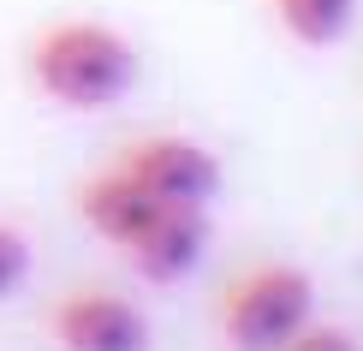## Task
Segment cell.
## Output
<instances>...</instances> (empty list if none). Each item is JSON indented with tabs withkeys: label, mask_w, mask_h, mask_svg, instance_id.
Instances as JSON below:
<instances>
[{
	"label": "cell",
	"mask_w": 363,
	"mask_h": 351,
	"mask_svg": "<svg viewBox=\"0 0 363 351\" xmlns=\"http://www.w3.org/2000/svg\"><path fill=\"white\" fill-rule=\"evenodd\" d=\"M113 167L131 173L161 208H208L215 191H220L215 149H203L196 137H179V131H155V137L125 143V155H119Z\"/></svg>",
	"instance_id": "obj_3"
},
{
	"label": "cell",
	"mask_w": 363,
	"mask_h": 351,
	"mask_svg": "<svg viewBox=\"0 0 363 351\" xmlns=\"http://www.w3.org/2000/svg\"><path fill=\"white\" fill-rule=\"evenodd\" d=\"M310 322H315V280L292 262H262L238 274L220 298V333L233 340V351H280Z\"/></svg>",
	"instance_id": "obj_2"
},
{
	"label": "cell",
	"mask_w": 363,
	"mask_h": 351,
	"mask_svg": "<svg viewBox=\"0 0 363 351\" xmlns=\"http://www.w3.org/2000/svg\"><path fill=\"white\" fill-rule=\"evenodd\" d=\"M30 84L72 113H96L131 96L138 84V48L113 24L60 18L30 42Z\"/></svg>",
	"instance_id": "obj_1"
},
{
	"label": "cell",
	"mask_w": 363,
	"mask_h": 351,
	"mask_svg": "<svg viewBox=\"0 0 363 351\" xmlns=\"http://www.w3.org/2000/svg\"><path fill=\"white\" fill-rule=\"evenodd\" d=\"M203 250H208V215L203 208H161V215L125 244L131 268H138L149 286L185 280V274L203 262Z\"/></svg>",
	"instance_id": "obj_5"
},
{
	"label": "cell",
	"mask_w": 363,
	"mask_h": 351,
	"mask_svg": "<svg viewBox=\"0 0 363 351\" xmlns=\"http://www.w3.org/2000/svg\"><path fill=\"white\" fill-rule=\"evenodd\" d=\"M54 340L60 351H149V316L119 292L84 286L54 303Z\"/></svg>",
	"instance_id": "obj_4"
},
{
	"label": "cell",
	"mask_w": 363,
	"mask_h": 351,
	"mask_svg": "<svg viewBox=\"0 0 363 351\" xmlns=\"http://www.w3.org/2000/svg\"><path fill=\"white\" fill-rule=\"evenodd\" d=\"M78 215H84V226H89L96 238H108V244H119V250H125V244L161 215V203H155V196H149L131 173L101 167V173L78 191Z\"/></svg>",
	"instance_id": "obj_6"
},
{
	"label": "cell",
	"mask_w": 363,
	"mask_h": 351,
	"mask_svg": "<svg viewBox=\"0 0 363 351\" xmlns=\"http://www.w3.org/2000/svg\"><path fill=\"white\" fill-rule=\"evenodd\" d=\"M280 351H357V340L345 328H328V322H310V328H298L292 340H286Z\"/></svg>",
	"instance_id": "obj_9"
},
{
	"label": "cell",
	"mask_w": 363,
	"mask_h": 351,
	"mask_svg": "<svg viewBox=\"0 0 363 351\" xmlns=\"http://www.w3.org/2000/svg\"><path fill=\"white\" fill-rule=\"evenodd\" d=\"M274 18L304 48H334L357 18V0H274Z\"/></svg>",
	"instance_id": "obj_7"
},
{
	"label": "cell",
	"mask_w": 363,
	"mask_h": 351,
	"mask_svg": "<svg viewBox=\"0 0 363 351\" xmlns=\"http://www.w3.org/2000/svg\"><path fill=\"white\" fill-rule=\"evenodd\" d=\"M24 280H30V238L18 233V226L0 221V303L18 292Z\"/></svg>",
	"instance_id": "obj_8"
}]
</instances>
